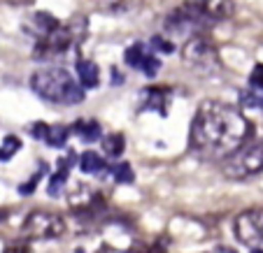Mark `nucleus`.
<instances>
[{
    "instance_id": "f257e3e1",
    "label": "nucleus",
    "mask_w": 263,
    "mask_h": 253,
    "mask_svg": "<svg viewBox=\"0 0 263 253\" xmlns=\"http://www.w3.org/2000/svg\"><path fill=\"white\" fill-rule=\"evenodd\" d=\"M252 123L240 110L226 102L208 100L198 107L191 123L189 146L194 154L210 160L229 158L252 137Z\"/></svg>"
},
{
    "instance_id": "f03ea898",
    "label": "nucleus",
    "mask_w": 263,
    "mask_h": 253,
    "mask_svg": "<svg viewBox=\"0 0 263 253\" xmlns=\"http://www.w3.org/2000/svg\"><path fill=\"white\" fill-rule=\"evenodd\" d=\"M30 89L40 98L56 104H80L84 102V86L63 68L37 70L30 77Z\"/></svg>"
},
{
    "instance_id": "7ed1b4c3",
    "label": "nucleus",
    "mask_w": 263,
    "mask_h": 253,
    "mask_svg": "<svg viewBox=\"0 0 263 253\" xmlns=\"http://www.w3.org/2000/svg\"><path fill=\"white\" fill-rule=\"evenodd\" d=\"M86 30V19L84 16H74L68 24H59L54 30H49L47 35L37 37V45H35V58L40 60H49L54 56H61L65 49L74 45L80 40Z\"/></svg>"
},
{
    "instance_id": "20e7f679",
    "label": "nucleus",
    "mask_w": 263,
    "mask_h": 253,
    "mask_svg": "<svg viewBox=\"0 0 263 253\" xmlns=\"http://www.w3.org/2000/svg\"><path fill=\"white\" fill-rule=\"evenodd\" d=\"M182 58H184V65H189L191 70L203 72V75H210V72L219 70L217 47L203 33H196L191 37H186L184 49H182Z\"/></svg>"
},
{
    "instance_id": "39448f33",
    "label": "nucleus",
    "mask_w": 263,
    "mask_h": 253,
    "mask_svg": "<svg viewBox=\"0 0 263 253\" xmlns=\"http://www.w3.org/2000/svg\"><path fill=\"white\" fill-rule=\"evenodd\" d=\"M182 10L200 30L212 26L214 21H226L233 16L235 3L233 0H184Z\"/></svg>"
},
{
    "instance_id": "423d86ee",
    "label": "nucleus",
    "mask_w": 263,
    "mask_h": 253,
    "mask_svg": "<svg viewBox=\"0 0 263 253\" xmlns=\"http://www.w3.org/2000/svg\"><path fill=\"white\" fill-rule=\"evenodd\" d=\"M263 172V142L235 151L223 160V174L231 179H247Z\"/></svg>"
},
{
    "instance_id": "0eeeda50",
    "label": "nucleus",
    "mask_w": 263,
    "mask_h": 253,
    "mask_svg": "<svg viewBox=\"0 0 263 253\" xmlns=\"http://www.w3.org/2000/svg\"><path fill=\"white\" fill-rule=\"evenodd\" d=\"M65 233V221L59 214L45 212V209H35L26 216L21 225V235L26 239H56Z\"/></svg>"
},
{
    "instance_id": "6e6552de",
    "label": "nucleus",
    "mask_w": 263,
    "mask_h": 253,
    "mask_svg": "<svg viewBox=\"0 0 263 253\" xmlns=\"http://www.w3.org/2000/svg\"><path fill=\"white\" fill-rule=\"evenodd\" d=\"M235 237L249 248H263V209L242 212L233 223Z\"/></svg>"
},
{
    "instance_id": "1a4fd4ad",
    "label": "nucleus",
    "mask_w": 263,
    "mask_h": 253,
    "mask_svg": "<svg viewBox=\"0 0 263 253\" xmlns=\"http://www.w3.org/2000/svg\"><path fill=\"white\" fill-rule=\"evenodd\" d=\"M124 58H126V65H130L133 70H140V72L147 77H156V72H159V68H161V60L147 49L144 42L130 45L128 49H126Z\"/></svg>"
},
{
    "instance_id": "9d476101",
    "label": "nucleus",
    "mask_w": 263,
    "mask_h": 253,
    "mask_svg": "<svg viewBox=\"0 0 263 253\" xmlns=\"http://www.w3.org/2000/svg\"><path fill=\"white\" fill-rule=\"evenodd\" d=\"M72 163H74V154H72V151H70L65 158H61L59 170L54 172L49 186H47V193H49V198H56V195H59L61 191L65 188V184H68V170H70V165H72Z\"/></svg>"
},
{
    "instance_id": "9b49d317",
    "label": "nucleus",
    "mask_w": 263,
    "mask_h": 253,
    "mask_svg": "<svg viewBox=\"0 0 263 253\" xmlns=\"http://www.w3.org/2000/svg\"><path fill=\"white\" fill-rule=\"evenodd\" d=\"M144 95H149L147 107L149 110H156L161 116H168V107H170V91L165 86H152L149 91H144Z\"/></svg>"
},
{
    "instance_id": "f8f14e48",
    "label": "nucleus",
    "mask_w": 263,
    "mask_h": 253,
    "mask_svg": "<svg viewBox=\"0 0 263 253\" xmlns=\"http://www.w3.org/2000/svg\"><path fill=\"white\" fill-rule=\"evenodd\" d=\"M77 77H80V84L84 89H96L100 84V70L93 60H86V58L77 60Z\"/></svg>"
},
{
    "instance_id": "ddd939ff",
    "label": "nucleus",
    "mask_w": 263,
    "mask_h": 253,
    "mask_svg": "<svg viewBox=\"0 0 263 253\" xmlns=\"http://www.w3.org/2000/svg\"><path fill=\"white\" fill-rule=\"evenodd\" d=\"M80 170L84 174H103V172H107V163L96 151H84L80 156Z\"/></svg>"
},
{
    "instance_id": "4468645a",
    "label": "nucleus",
    "mask_w": 263,
    "mask_h": 253,
    "mask_svg": "<svg viewBox=\"0 0 263 253\" xmlns=\"http://www.w3.org/2000/svg\"><path fill=\"white\" fill-rule=\"evenodd\" d=\"M61 21L54 19L51 14H47V12H37V14L30 16V28L37 33V37H42V35H47L49 30H54L56 26H59Z\"/></svg>"
},
{
    "instance_id": "2eb2a0df",
    "label": "nucleus",
    "mask_w": 263,
    "mask_h": 253,
    "mask_svg": "<svg viewBox=\"0 0 263 253\" xmlns=\"http://www.w3.org/2000/svg\"><path fill=\"white\" fill-rule=\"evenodd\" d=\"M72 133H77L84 142H96V139L100 137V123L93 119L89 121H77V123L72 125Z\"/></svg>"
},
{
    "instance_id": "dca6fc26",
    "label": "nucleus",
    "mask_w": 263,
    "mask_h": 253,
    "mask_svg": "<svg viewBox=\"0 0 263 253\" xmlns=\"http://www.w3.org/2000/svg\"><path fill=\"white\" fill-rule=\"evenodd\" d=\"M124 146H126V142H124V135L121 133H109L103 137V149L109 158H119V156L124 154Z\"/></svg>"
},
{
    "instance_id": "f3484780",
    "label": "nucleus",
    "mask_w": 263,
    "mask_h": 253,
    "mask_svg": "<svg viewBox=\"0 0 263 253\" xmlns=\"http://www.w3.org/2000/svg\"><path fill=\"white\" fill-rule=\"evenodd\" d=\"M70 133H72V128H65V125H49L42 142H47L49 146H56V149H61V146L68 142Z\"/></svg>"
},
{
    "instance_id": "a211bd4d",
    "label": "nucleus",
    "mask_w": 263,
    "mask_h": 253,
    "mask_svg": "<svg viewBox=\"0 0 263 253\" xmlns=\"http://www.w3.org/2000/svg\"><path fill=\"white\" fill-rule=\"evenodd\" d=\"M240 102H242L245 107H252V110L263 112V89H254V86H249L247 91L240 93Z\"/></svg>"
},
{
    "instance_id": "6ab92c4d",
    "label": "nucleus",
    "mask_w": 263,
    "mask_h": 253,
    "mask_svg": "<svg viewBox=\"0 0 263 253\" xmlns=\"http://www.w3.org/2000/svg\"><path fill=\"white\" fill-rule=\"evenodd\" d=\"M19 149H21V139L16 137V135H7V137L3 139V144H0V160H3V163L12 160V156Z\"/></svg>"
},
{
    "instance_id": "aec40b11",
    "label": "nucleus",
    "mask_w": 263,
    "mask_h": 253,
    "mask_svg": "<svg viewBox=\"0 0 263 253\" xmlns=\"http://www.w3.org/2000/svg\"><path fill=\"white\" fill-rule=\"evenodd\" d=\"M138 0H98V7L103 12H126L133 10Z\"/></svg>"
},
{
    "instance_id": "412c9836",
    "label": "nucleus",
    "mask_w": 263,
    "mask_h": 253,
    "mask_svg": "<svg viewBox=\"0 0 263 253\" xmlns=\"http://www.w3.org/2000/svg\"><path fill=\"white\" fill-rule=\"evenodd\" d=\"M112 179L117 184H133L135 181V174H133V167L128 163H119L112 167Z\"/></svg>"
},
{
    "instance_id": "4be33fe9",
    "label": "nucleus",
    "mask_w": 263,
    "mask_h": 253,
    "mask_svg": "<svg viewBox=\"0 0 263 253\" xmlns=\"http://www.w3.org/2000/svg\"><path fill=\"white\" fill-rule=\"evenodd\" d=\"M130 253H168V246L165 242H154V244H140V246H133Z\"/></svg>"
},
{
    "instance_id": "5701e85b",
    "label": "nucleus",
    "mask_w": 263,
    "mask_h": 253,
    "mask_svg": "<svg viewBox=\"0 0 263 253\" xmlns=\"http://www.w3.org/2000/svg\"><path fill=\"white\" fill-rule=\"evenodd\" d=\"M149 47L156 51H163V54H173V42L165 40V37H161V35H156V37H152V42H149Z\"/></svg>"
},
{
    "instance_id": "b1692460",
    "label": "nucleus",
    "mask_w": 263,
    "mask_h": 253,
    "mask_svg": "<svg viewBox=\"0 0 263 253\" xmlns=\"http://www.w3.org/2000/svg\"><path fill=\"white\" fill-rule=\"evenodd\" d=\"M42 172H45V165H42V170H40V172H35L33 177H30V181H28V184H21V186H19V193H21V195H30V193H33V191H35V186L40 184Z\"/></svg>"
},
{
    "instance_id": "393cba45",
    "label": "nucleus",
    "mask_w": 263,
    "mask_h": 253,
    "mask_svg": "<svg viewBox=\"0 0 263 253\" xmlns=\"http://www.w3.org/2000/svg\"><path fill=\"white\" fill-rule=\"evenodd\" d=\"M249 86H254V89H263V65H256L252 72V77H249Z\"/></svg>"
},
{
    "instance_id": "a878e982",
    "label": "nucleus",
    "mask_w": 263,
    "mask_h": 253,
    "mask_svg": "<svg viewBox=\"0 0 263 253\" xmlns=\"http://www.w3.org/2000/svg\"><path fill=\"white\" fill-rule=\"evenodd\" d=\"M3 253H28V246H26V242H16V244L5 246V251Z\"/></svg>"
},
{
    "instance_id": "bb28decb",
    "label": "nucleus",
    "mask_w": 263,
    "mask_h": 253,
    "mask_svg": "<svg viewBox=\"0 0 263 253\" xmlns=\"http://www.w3.org/2000/svg\"><path fill=\"white\" fill-rule=\"evenodd\" d=\"M12 5H33L35 0H10Z\"/></svg>"
},
{
    "instance_id": "cd10ccee",
    "label": "nucleus",
    "mask_w": 263,
    "mask_h": 253,
    "mask_svg": "<svg viewBox=\"0 0 263 253\" xmlns=\"http://www.w3.org/2000/svg\"><path fill=\"white\" fill-rule=\"evenodd\" d=\"M5 219H7V214H5V212H0V221H5Z\"/></svg>"
},
{
    "instance_id": "c85d7f7f",
    "label": "nucleus",
    "mask_w": 263,
    "mask_h": 253,
    "mask_svg": "<svg viewBox=\"0 0 263 253\" xmlns=\"http://www.w3.org/2000/svg\"><path fill=\"white\" fill-rule=\"evenodd\" d=\"M252 253H263V248H252Z\"/></svg>"
}]
</instances>
